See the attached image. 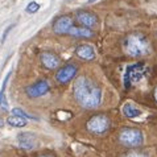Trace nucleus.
<instances>
[{"instance_id": "nucleus-4", "label": "nucleus", "mask_w": 157, "mask_h": 157, "mask_svg": "<svg viewBox=\"0 0 157 157\" xmlns=\"http://www.w3.org/2000/svg\"><path fill=\"white\" fill-rule=\"evenodd\" d=\"M119 140L125 147H139L143 143V133L136 128H124L119 133Z\"/></svg>"}, {"instance_id": "nucleus-20", "label": "nucleus", "mask_w": 157, "mask_h": 157, "mask_svg": "<svg viewBox=\"0 0 157 157\" xmlns=\"http://www.w3.org/2000/svg\"><path fill=\"white\" fill-rule=\"evenodd\" d=\"M155 99L157 100V87H156V90H155Z\"/></svg>"}, {"instance_id": "nucleus-21", "label": "nucleus", "mask_w": 157, "mask_h": 157, "mask_svg": "<svg viewBox=\"0 0 157 157\" xmlns=\"http://www.w3.org/2000/svg\"><path fill=\"white\" fill-rule=\"evenodd\" d=\"M3 124H4V121H3L2 119H0V127H3Z\"/></svg>"}, {"instance_id": "nucleus-23", "label": "nucleus", "mask_w": 157, "mask_h": 157, "mask_svg": "<svg viewBox=\"0 0 157 157\" xmlns=\"http://www.w3.org/2000/svg\"><path fill=\"white\" fill-rule=\"evenodd\" d=\"M94 2V0H89V3H93Z\"/></svg>"}, {"instance_id": "nucleus-2", "label": "nucleus", "mask_w": 157, "mask_h": 157, "mask_svg": "<svg viewBox=\"0 0 157 157\" xmlns=\"http://www.w3.org/2000/svg\"><path fill=\"white\" fill-rule=\"evenodd\" d=\"M123 49L129 57H141L149 53L151 45L144 34L129 33L123 41Z\"/></svg>"}, {"instance_id": "nucleus-7", "label": "nucleus", "mask_w": 157, "mask_h": 157, "mask_svg": "<svg viewBox=\"0 0 157 157\" xmlns=\"http://www.w3.org/2000/svg\"><path fill=\"white\" fill-rule=\"evenodd\" d=\"M75 73H77V67L74 66V65H66V66L61 67L59 70L56 73V81H57L59 85L67 83L69 81L73 79Z\"/></svg>"}, {"instance_id": "nucleus-19", "label": "nucleus", "mask_w": 157, "mask_h": 157, "mask_svg": "<svg viewBox=\"0 0 157 157\" xmlns=\"http://www.w3.org/2000/svg\"><path fill=\"white\" fill-rule=\"evenodd\" d=\"M13 27H15V24H11L10 27H7V28H6V30H4V33H3V37H2V42L6 41V38H7V36H8V33H10V30L13 28Z\"/></svg>"}, {"instance_id": "nucleus-3", "label": "nucleus", "mask_w": 157, "mask_h": 157, "mask_svg": "<svg viewBox=\"0 0 157 157\" xmlns=\"http://www.w3.org/2000/svg\"><path fill=\"white\" fill-rule=\"evenodd\" d=\"M145 73H147V66L143 62H137V63L127 66L125 73H124V87L125 89H129L131 85L140 81L145 75Z\"/></svg>"}, {"instance_id": "nucleus-22", "label": "nucleus", "mask_w": 157, "mask_h": 157, "mask_svg": "<svg viewBox=\"0 0 157 157\" xmlns=\"http://www.w3.org/2000/svg\"><path fill=\"white\" fill-rule=\"evenodd\" d=\"M38 157H52V156H38Z\"/></svg>"}, {"instance_id": "nucleus-8", "label": "nucleus", "mask_w": 157, "mask_h": 157, "mask_svg": "<svg viewBox=\"0 0 157 157\" xmlns=\"http://www.w3.org/2000/svg\"><path fill=\"white\" fill-rule=\"evenodd\" d=\"M71 28H73V19L70 16H61L53 24V30L57 34L69 33Z\"/></svg>"}, {"instance_id": "nucleus-9", "label": "nucleus", "mask_w": 157, "mask_h": 157, "mask_svg": "<svg viewBox=\"0 0 157 157\" xmlns=\"http://www.w3.org/2000/svg\"><path fill=\"white\" fill-rule=\"evenodd\" d=\"M40 59H41V63L45 66L46 69L49 70H53L59 65V57L53 52H44L40 56Z\"/></svg>"}, {"instance_id": "nucleus-13", "label": "nucleus", "mask_w": 157, "mask_h": 157, "mask_svg": "<svg viewBox=\"0 0 157 157\" xmlns=\"http://www.w3.org/2000/svg\"><path fill=\"white\" fill-rule=\"evenodd\" d=\"M69 33L74 37H83V38H90L94 34L93 30H90L89 28H75V27H73Z\"/></svg>"}, {"instance_id": "nucleus-6", "label": "nucleus", "mask_w": 157, "mask_h": 157, "mask_svg": "<svg viewBox=\"0 0 157 157\" xmlns=\"http://www.w3.org/2000/svg\"><path fill=\"white\" fill-rule=\"evenodd\" d=\"M49 90H50V86L46 81H38L34 85L28 86L27 89H25V93H27L28 97H30V98H37V97L45 95Z\"/></svg>"}, {"instance_id": "nucleus-16", "label": "nucleus", "mask_w": 157, "mask_h": 157, "mask_svg": "<svg viewBox=\"0 0 157 157\" xmlns=\"http://www.w3.org/2000/svg\"><path fill=\"white\" fill-rule=\"evenodd\" d=\"M12 115L24 117V119H33V120H36V117H34V116H30V115H28V114H25V112L21 110V108H13V110H12Z\"/></svg>"}, {"instance_id": "nucleus-11", "label": "nucleus", "mask_w": 157, "mask_h": 157, "mask_svg": "<svg viewBox=\"0 0 157 157\" xmlns=\"http://www.w3.org/2000/svg\"><path fill=\"white\" fill-rule=\"evenodd\" d=\"M19 144L24 149H33L37 145V139L33 133L30 132H24L19 135Z\"/></svg>"}, {"instance_id": "nucleus-5", "label": "nucleus", "mask_w": 157, "mask_h": 157, "mask_svg": "<svg viewBox=\"0 0 157 157\" xmlns=\"http://www.w3.org/2000/svg\"><path fill=\"white\" fill-rule=\"evenodd\" d=\"M110 128V120L106 115H94L93 117H90V120L87 121V129L91 133L95 135H103L104 132H107Z\"/></svg>"}, {"instance_id": "nucleus-1", "label": "nucleus", "mask_w": 157, "mask_h": 157, "mask_svg": "<svg viewBox=\"0 0 157 157\" xmlns=\"http://www.w3.org/2000/svg\"><path fill=\"white\" fill-rule=\"evenodd\" d=\"M73 94L77 102L82 107L89 108V110L97 108L100 104V100H102V91H100V89L93 81H90L86 77H79L74 82Z\"/></svg>"}, {"instance_id": "nucleus-10", "label": "nucleus", "mask_w": 157, "mask_h": 157, "mask_svg": "<svg viewBox=\"0 0 157 157\" xmlns=\"http://www.w3.org/2000/svg\"><path fill=\"white\" fill-rule=\"evenodd\" d=\"M75 17H77V20L79 21L83 27H86V28H91V27H94V25L98 23L97 16H95L94 13H91V12L78 11Z\"/></svg>"}, {"instance_id": "nucleus-18", "label": "nucleus", "mask_w": 157, "mask_h": 157, "mask_svg": "<svg viewBox=\"0 0 157 157\" xmlns=\"http://www.w3.org/2000/svg\"><path fill=\"white\" fill-rule=\"evenodd\" d=\"M123 157H148V156L144 155V153H141V152L133 151V152H128V153H125Z\"/></svg>"}, {"instance_id": "nucleus-15", "label": "nucleus", "mask_w": 157, "mask_h": 157, "mask_svg": "<svg viewBox=\"0 0 157 157\" xmlns=\"http://www.w3.org/2000/svg\"><path fill=\"white\" fill-rule=\"evenodd\" d=\"M7 123L12 125V127H24L27 124V120L24 117H20V116H16V115H12L7 119Z\"/></svg>"}, {"instance_id": "nucleus-14", "label": "nucleus", "mask_w": 157, "mask_h": 157, "mask_svg": "<svg viewBox=\"0 0 157 157\" xmlns=\"http://www.w3.org/2000/svg\"><path fill=\"white\" fill-rule=\"evenodd\" d=\"M123 112H124V115L127 116V117H137V116H140V115H141V111H140V110H137V108L135 107L133 104H131V103L124 104Z\"/></svg>"}, {"instance_id": "nucleus-12", "label": "nucleus", "mask_w": 157, "mask_h": 157, "mask_svg": "<svg viewBox=\"0 0 157 157\" xmlns=\"http://www.w3.org/2000/svg\"><path fill=\"white\" fill-rule=\"evenodd\" d=\"M75 54L82 59L86 61H91L95 58V50L93 46L87 45V44H82V45H78L75 48Z\"/></svg>"}, {"instance_id": "nucleus-17", "label": "nucleus", "mask_w": 157, "mask_h": 157, "mask_svg": "<svg viewBox=\"0 0 157 157\" xmlns=\"http://www.w3.org/2000/svg\"><path fill=\"white\" fill-rule=\"evenodd\" d=\"M38 10H40V4L36 2H30L27 6V8H25V11H27L28 13H36Z\"/></svg>"}]
</instances>
